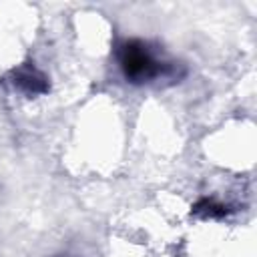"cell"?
I'll return each instance as SVG.
<instances>
[{
    "label": "cell",
    "mask_w": 257,
    "mask_h": 257,
    "mask_svg": "<svg viewBox=\"0 0 257 257\" xmlns=\"http://www.w3.org/2000/svg\"><path fill=\"white\" fill-rule=\"evenodd\" d=\"M16 84L20 88H24L26 92H42L46 86H44V78L36 72V70H20L16 74Z\"/></svg>",
    "instance_id": "2"
},
{
    "label": "cell",
    "mask_w": 257,
    "mask_h": 257,
    "mask_svg": "<svg viewBox=\"0 0 257 257\" xmlns=\"http://www.w3.org/2000/svg\"><path fill=\"white\" fill-rule=\"evenodd\" d=\"M120 66L133 82H145L163 72L161 62L149 52V48L143 42L131 40L120 50Z\"/></svg>",
    "instance_id": "1"
}]
</instances>
